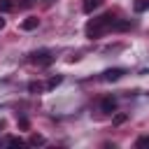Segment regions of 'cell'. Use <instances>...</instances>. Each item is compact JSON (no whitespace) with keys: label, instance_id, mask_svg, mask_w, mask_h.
<instances>
[{"label":"cell","instance_id":"cell-14","mask_svg":"<svg viewBox=\"0 0 149 149\" xmlns=\"http://www.w3.org/2000/svg\"><path fill=\"white\" fill-rule=\"evenodd\" d=\"M28 88H30L33 93H40V91L44 88V84H40V81H30V84H28Z\"/></svg>","mask_w":149,"mask_h":149},{"label":"cell","instance_id":"cell-10","mask_svg":"<svg viewBox=\"0 0 149 149\" xmlns=\"http://www.w3.org/2000/svg\"><path fill=\"white\" fill-rule=\"evenodd\" d=\"M135 12H144V9H149V0H135Z\"/></svg>","mask_w":149,"mask_h":149},{"label":"cell","instance_id":"cell-5","mask_svg":"<svg viewBox=\"0 0 149 149\" xmlns=\"http://www.w3.org/2000/svg\"><path fill=\"white\" fill-rule=\"evenodd\" d=\"M133 23L128 21V19H114V23H112V30H116V33H121V30H128Z\"/></svg>","mask_w":149,"mask_h":149},{"label":"cell","instance_id":"cell-3","mask_svg":"<svg viewBox=\"0 0 149 149\" xmlns=\"http://www.w3.org/2000/svg\"><path fill=\"white\" fill-rule=\"evenodd\" d=\"M100 109H102L105 114H112V112H116V100H114L112 95L102 98V100H100Z\"/></svg>","mask_w":149,"mask_h":149},{"label":"cell","instance_id":"cell-4","mask_svg":"<svg viewBox=\"0 0 149 149\" xmlns=\"http://www.w3.org/2000/svg\"><path fill=\"white\" fill-rule=\"evenodd\" d=\"M121 74H123V70H121V68L105 70V72H102V81H116V79H121Z\"/></svg>","mask_w":149,"mask_h":149},{"label":"cell","instance_id":"cell-1","mask_svg":"<svg viewBox=\"0 0 149 149\" xmlns=\"http://www.w3.org/2000/svg\"><path fill=\"white\" fill-rule=\"evenodd\" d=\"M112 23H114V16H112V14H102V16L91 19V21L86 23V37H91V40L102 37L105 33L112 30Z\"/></svg>","mask_w":149,"mask_h":149},{"label":"cell","instance_id":"cell-13","mask_svg":"<svg viewBox=\"0 0 149 149\" xmlns=\"http://www.w3.org/2000/svg\"><path fill=\"white\" fill-rule=\"evenodd\" d=\"M7 144H9V147H23L26 142H23L21 137H7Z\"/></svg>","mask_w":149,"mask_h":149},{"label":"cell","instance_id":"cell-8","mask_svg":"<svg viewBox=\"0 0 149 149\" xmlns=\"http://www.w3.org/2000/svg\"><path fill=\"white\" fill-rule=\"evenodd\" d=\"M61 81H63V77H61V74H56V77H51V79H49V81L44 84V88H56V86H58Z\"/></svg>","mask_w":149,"mask_h":149},{"label":"cell","instance_id":"cell-9","mask_svg":"<svg viewBox=\"0 0 149 149\" xmlns=\"http://www.w3.org/2000/svg\"><path fill=\"white\" fill-rule=\"evenodd\" d=\"M135 147H137V149H149V135L137 137V140H135Z\"/></svg>","mask_w":149,"mask_h":149},{"label":"cell","instance_id":"cell-12","mask_svg":"<svg viewBox=\"0 0 149 149\" xmlns=\"http://www.w3.org/2000/svg\"><path fill=\"white\" fill-rule=\"evenodd\" d=\"M12 9H14L12 0H0V12H12Z\"/></svg>","mask_w":149,"mask_h":149},{"label":"cell","instance_id":"cell-18","mask_svg":"<svg viewBox=\"0 0 149 149\" xmlns=\"http://www.w3.org/2000/svg\"><path fill=\"white\" fill-rule=\"evenodd\" d=\"M0 128H5V121H2V119H0Z\"/></svg>","mask_w":149,"mask_h":149},{"label":"cell","instance_id":"cell-11","mask_svg":"<svg viewBox=\"0 0 149 149\" xmlns=\"http://www.w3.org/2000/svg\"><path fill=\"white\" fill-rule=\"evenodd\" d=\"M28 144H30V147H37V144H44V137H42V135H30V140H28Z\"/></svg>","mask_w":149,"mask_h":149},{"label":"cell","instance_id":"cell-2","mask_svg":"<svg viewBox=\"0 0 149 149\" xmlns=\"http://www.w3.org/2000/svg\"><path fill=\"white\" fill-rule=\"evenodd\" d=\"M28 61L35 63V65H49V63L54 61V56H51V51L42 49V51H33V54L28 56Z\"/></svg>","mask_w":149,"mask_h":149},{"label":"cell","instance_id":"cell-17","mask_svg":"<svg viewBox=\"0 0 149 149\" xmlns=\"http://www.w3.org/2000/svg\"><path fill=\"white\" fill-rule=\"evenodd\" d=\"M33 2H35V0H26V2H23V5H26V7H28V5H33Z\"/></svg>","mask_w":149,"mask_h":149},{"label":"cell","instance_id":"cell-7","mask_svg":"<svg viewBox=\"0 0 149 149\" xmlns=\"http://www.w3.org/2000/svg\"><path fill=\"white\" fill-rule=\"evenodd\" d=\"M37 26H40V19H37V16H28V19L21 23V28H23V30H35Z\"/></svg>","mask_w":149,"mask_h":149},{"label":"cell","instance_id":"cell-15","mask_svg":"<svg viewBox=\"0 0 149 149\" xmlns=\"http://www.w3.org/2000/svg\"><path fill=\"white\" fill-rule=\"evenodd\" d=\"M126 119H128L126 114H114V119H112V121H114V126H119V123H123Z\"/></svg>","mask_w":149,"mask_h":149},{"label":"cell","instance_id":"cell-6","mask_svg":"<svg viewBox=\"0 0 149 149\" xmlns=\"http://www.w3.org/2000/svg\"><path fill=\"white\" fill-rule=\"evenodd\" d=\"M102 2H105V0H84V5H81V9H84L86 14H91V12H93V9H98V7L102 5Z\"/></svg>","mask_w":149,"mask_h":149},{"label":"cell","instance_id":"cell-16","mask_svg":"<svg viewBox=\"0 0 149 149\" xmlns=\"http://www.w3.org/2000/svg\"><path fill=\"white\" fill-rule=\"evenodd\" d=\"M2 28H5V19H0V30H2Z\"/></svg>","mask_w":149,"mask_h":149}]
</instances>
